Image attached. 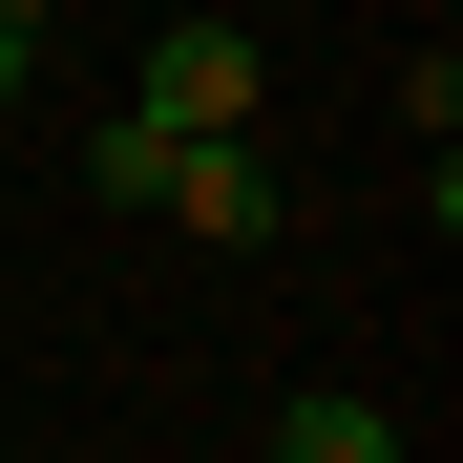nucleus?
I'll list each match as a JSON object with an SVG mask.
<instances>
[{
	"instance_id": "f257e3e1",
	"label": "nucleus",
	"mask_w": 463,
	"mask_h": 463,
	"mask_svg": "<svg viewBox=\"0 0 463 463\" xmlns=\"http://www.w3.org/2000/svg\"><path fill=\"white\" fill-rule=\"evenodd\" d=\"M127 127H169V147H232V127H253V22H211V0H169V43H147Z\"/></svg>"
},
{
	"instance_id": "f03ea898",
	"label": "nucleus",
	"mask_w": 463,
	"mask_h": 463,
	"mask_svg": "<svg viewBox=\"0 0 463 463\" xmlns=\"http://www.w3.org/2000/svg\"><path fill=\"white\" fill-rule=\"evenodd\" d=\"M147 211H190V232H232V253H253V232H274V169H253V127H232V147H169V190H147Z\"/></svg>"
},
{
	"instance_id": "20e7f679",
	"label": "nucleus",
	"mask_w": 463,
	"mask_h": 463,
	"mask_svg": "<svg viewBox=\"0 0 463 463\" xmlns=\"http://www.w3.org/2000/svg\"><path fill=\"white\" fill-rule=\"evenodd\" d=\"M85 190H106V211H147V190H169V127H127V106H106V127H85Z\"/></svg>"
},
{
	"instance_id": "7ed1b4c3",
	"label": "nucleus",
	"mask_w": 463,
	"mask_h": 463,
	"mask_svg": "<svg viewBox=\"0 0 463 463\" xmlns=\"http://www.w3.org/2000/svg\"><path fill=\"white\" fill-rule=\"evenodd\" d=\"M253 463H421V442L379 421L358 379H317V401H274V442H253Z\"/></svg>"
},
{
	"instance_id": "39448f33",
	"label": "nucleus",
	"mask_w": 463,
	"mask_h": 463,
	"mask_svg": "<svg viewBox=\"0 0 463 463\" xmlns=\"http://www.w3.org/2000/svg\"><path fill=\"white\" fill-rule=\"evenodd\" d=\"M43 22H63V0H0V43H43Z\"/></svg>"
},
{
	"instance_id": "423d86ee",
	"label": "nucleus",
	"mask_w": 463,
	"mask_h": 463,
	"mask_svg": "<svg viewBox=\"0 0 463 463\" xmlns=\"http://www.w3.org/2000/svg\"><path fill=\"white\" fill-rule=\"evenodd\" d=\"M0 106H22V43H0Z\"/></svg>"
}]
</instances>
